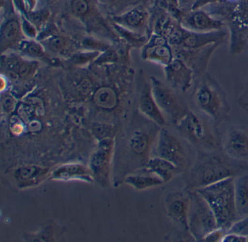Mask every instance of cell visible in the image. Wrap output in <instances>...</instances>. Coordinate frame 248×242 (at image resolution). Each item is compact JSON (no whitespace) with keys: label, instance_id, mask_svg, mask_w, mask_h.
<instances>
[{"label":"cell","instance_id":"cell-37","mask_svg":"<svg viewBox=\"0 0 248 242\" xmlns=\"http://www.w3.org/2000/svg\"><path fill=\"white\" fill-rule=\"evenodd\" d=\"M248 236L233 232H227L223 238L222 242H248Z\"/></svg>","mask_w":248,"mask_h":242},{"label":"cell","instance_id":"cell-20","mask_svg":"<svg viewBox=\"0 0 248 242\" xmlns=\"http://www.w3.org/2000/svg\"><path fill=\"white\" fill-rule=\"evenodd\" d=\"M25 39L22 28L21 19L12 18L5 20L1 27V48L4 53L12 47H18L19 43Z\"/></svg>","mask_w":248,"mask_h":242},{"label":"cell","instance_id":"cell-34","mask_svg":"<svg viewBox=\"0 0 248 242\" xmlns=\"http://www.w3.org/2000/svg\"><path fill=\"white\" fill-rule=\"evenodd\" d=\"M93 133L99 140L105 138H113L114 128L111 125L107 124H95L93 127Z\"/></svg>","mask_w":248,"mask_h":242},{"label":"cell","instance_id":"cell-24","mask_svg":"<svg viewBox=\"0 0 248 242\" xmlns=\"http://www.w3.org/2000/svg\"><path fill=\"white\" fill-rule=\"evenodd\" d=\"M17 49L20 54L27 59L35 60L37 59H42L47 63L51 62V59L49 58L47 52L40 41H36L35 40L31 39H24L19 43Z\"/></svg>","mask_w":248,"mask_h":242},{"label":"cell","instance_id":"cell-18","mask_svg":"<svg viewBox=\"0 0 248 242\" xmlns=\"http://www.w3.org/2000/svg\"><path fill=\"white\" fill-rule=\"evenodd\" d=\"M52 180L57 181H79L92 183L94 182L89 166L81 163H67L56 168L50 175Z\"/></svg>","mask_w":248,"mask_h":242},{"label":"cell","instance_id":"cell-22","mask_svg":"<svg viewBox=\"0 0 248 242\" xmlns=\"http://www.w3.org/2000/svg\"><path fill=\"white\" fill-rule=\"evenodd\" d=\"M48 174V169L36 165L22 166L16 170V181L19 188H25L38 185Z\"/></svg>","mask_w":248,"mask_h":242},{"label":"cell","instance_id":"cell-25","mask_svg":"<svg viewBox=\"0 0 248 242\" xmlns=\"http://www.w3.org/2000/svg\"><path fill=\"white\" fill-rule=\"evenodd\" d=\"M142 172V174L128 175L124 178V182L137 191H144L164 183L163 181L156 175L144 171Z\"/></svg>","mask_w":248,"mask_h":242},{"label":"cell","instance_id":"cell-40","mask_svg":"<svg viewBox=\"0 0 248 242\" xmlns=\"http://www.w3.org/2000/svg\"><path fill=\"white\" fill-rule=\"evenodd\" d=\"M0 81H1V82H0V90H1V92H2H2L6 91L7 88H8V82L6 75H1V79H0Z\"/></svg>","mask_w":248,"mask_h":242},{"label":"cell","instance_id":"cell-19","mask_svg":"<svg viewBox=\"0 0 248 242\" xmlns=\"http://www.w3.org/2000/svg\"><path fill=\"white\" fill-rule=\"evenodd\" d=\"M113 24L143 34L147 24V14L140 7L133 8L112 18Z\"/></svg>","mask_w":248,"mask_h":242},{"label":"cell","instance_id":"cell-39","mask_svg":"<svg viewBox=\"0 0 248 242\" xmlns=\"http://www.w3.org/2000/svg\"><path fill=\"white\" fill-rule=\"evenodd\" d=\"M37 2H38V0H24V2H25L28 12L36 10Z\"/></svg>","mask_w":248,"mask_h":242},{"label":"cell","instance_id":"cell-16","mask_svg":"<svg viewBox=\"0 0 248 242\" xmlns=\"http://www.w3.org/2000/svg\"><path fill=\"white\" fill-rule=\"evenodd\" d=\"M2 65H5L8 76L11 79H27L32 76L38 68L39 63L35 60L27 59L16 55L5 56L2 59Z\"/></svg>","mask_w":248,"mask_h":242},{"label":"cell","instance_id":"cell-27","mask_svg":"<svg viewBox=\"0 0 248 242\" xmlns=\"http://www.w3.org/2000/svg\"><path fill=\"white\" fill-rule=\"evenodd\" d=\"M93 101L98 108L111 110L117 105V94L111 88L103 87L95 91L93 95Z\"/></svg>","mask_w":248,"mask_h":242},{"label":"cell","instance_id":"cell-33","mask_svg":"<svg viewBox=\"0 0 248 242\" xmlns=\"http://www.w3.org/2000/svg\"><path fill=\"white\" fill-rule=\"evenodd\" d=\"M27 16L38 29L39 27H42L43 24H45V23L48 19L49 16H50V11L47 9L40 10V11L34 10V11L28 12Z\"/></svg>","mask_w":248,"mask_h":242},{"label":"cell","instance_id":"cell-11","mask_svg":"<svg viewBox=\"0 0 248 242\" xmlns=\"http://www.w3.org/2000/svg\"><path fill=\"white\" fill-rule=\"evenodd\" d=\"M219 45H212L198 49H186L172 47L174 57L184 60L194 72V75L200 76L206 72L209 60Z\"/></svg>","mask_w":248,"mask_h":242},{"label":"cell","instance_id":"cell-23","mask_svg":"<svg viewBox=\"0 0 248 242\" xmlns=\"http://www.w3.org/2000/svg\"><path fill=\"white\" fill-rule=\"evenodd\" d=\"M234 197L239 217H248V174L234 178Z\"/></svg>","mask_w":248,"mask_h":242},{"label":"cell","instance_id":"cell-30","mask_svg":"<svg viewBox=\"0 0 248 242\" xmlns=\"http://www.w3.org/2000/svg\"><path fill=\"white\" fill-rule=\"evenodd\" d=\"M91 6L92 4L89 0H72L71 2L70 11L72 15L81 19L88 14Z\"/></svg>","mask_w":248,"mask_h":242},{"label":"cell","instance_id":"cell-15","mask_svg":"<svg viewBox=\"0 0 248 242\" xmlns=\"http://www.w3.org/2000/svg\"><path fill=\"white\" fill-rule=\"evenodd\" d=\"M227 34L223 30L208 33H196L186 30L178 46L186 49H198L212 45H220L226 41Z\"/></svg>","mask_w":248,"mask_h":242},{"label":"cell","instance_id":"cell-3","mask_svg":"<svg viewBox=\"0 0 248 242\" xmlns=\"http://www.w3.org/2000/svg\"><path fill=\"white\" fill-rule=\"evenodd\" d=\"M234 178H227L195 190L211 209L217 227L227 231L239 220L235 203Z\"/></svg>","mask_w":248,"mask_h":242},{"label":"cell","instance_id":"cell-4","mask_svg":"<svg viewBox=\"0 0 248 242\" xmlns=\"http://www.w3.org/2000/svg\"><path fill=\"white\" fill-rule=\"evenodd\" d=\"M190 143L165 128H161L156 136L155 156L169 161L184 173L192 165L196 156Z\"/></svg>","mask_w":248,"mask_h":242},{"label":"cell","instance_id":"cell-26","mask_svg":"<svg viewBox=\"0 0 248 242\" xmlns=\"http://www.w3.org/2000/svg\"><path fill=\"white\" fill-rule=\"evenodd\" d=\"M40 42L44 46L47 53H51L58 56H66L72 48V42L62 35L51 34L46 36Z\"/></svg>","mask_w":248,"mask_h":242},{"label":"cell","instance_id":"cell-17","mask_svg":"<svg viewBox=\"0 0 248 242\" xmlns=\"http://www.w3.org/2000/svg\"><path fill=\"white\" fill-rule=\"evenodd\" d=\"M186 30L196 33H208L221 30L223 24L201 11H194L183 18L181 24Z\"/></svg>","mask_w":248,"mask_h":242},{"label":"cell","instance_id":"cell-29","mask_svg":"<svg viewBox=\"0 0 248 242\" xmlns=\"http://www.w3.org/2000/svg\"><path fill=\"white\" fill-rule=\"evenodd\" d=\"M101 53L98 51L85 50V51L77 52L69 57V63L78 67H82L91 63H94Z\"/></svg>","mask_w":248,"mask_h":242},{"label":"cell","instance_id":"cell-2","mask_svg":"<svg viewBox=\"0 0 248 242\" xmlns=\"http://www.w3.org/2000/svg\"><path fill=\"white\" fill-rule=\"evenodd\" d=\"M192 100L197 109L211 119L215 125L219 126L230 119L231 107L226 92L207 72L197 79Z\"/></svg>","mask_w":248,"mask_h":242},{"label":"cell","instance_id":"cell-5","mask_svg":"<svg viewBox=\"0 0 248 242\" xmlns=\"http://www.w3.org/2000/svg\"><path fill=\"white\" fill-rule=\"evenodd\" d=\"M187 192L189 197L188 214L189 233L194 242H203L207 235L218 227L217 222L211 209L197 191L191 190Z\"/></svg>","mask_w":248,"mask_h":242},{"label":"cell","instance_id":"cell-8","mask_svg":"<svg viewBox=\"0 0 248 242\" xmlns=\"http://www.w3.org/2000/svg\"><path fill=\"white\" fill-rule=\"evenodd\" d=\"M114 140L105 138L99 140L90 158L89 168L94 182L103 188L108 186L110 182L111 164L114 153Z\"/></svg>","mask_w":248,"mask_h":242},{"label":"cell","instance_id":"cell-6","mask_svg":"<svg viewBox=\"0 0 248 242\" xmlns=\"http://www.w3.org/2000/svg\"><path fill=\"white\" fill-rule=\"evenodd\" d=\"M188 143L200 149V151H210L218 147V141L206 123L190 110L175 125Z\"/></svg>","mask_w":248,"mask_h":242},{"label":"cell","instance_id":"cell-32","mask_svg":"<svg viewBox=\"0 0 248 242\" xmlns=\"http://www.w3.org/2000/svg\"><path fill=\"white\" fill-rule=\"evenodd\" d=\"M21 28L26 38L35 40L38 37V29L26 15H21Z\"/></svg>","mask_w":248,"mask_h":242},{"label":"cell","instance_id":"cell-9","mask_svg":"<svg viewBox=\"0 0 248 242\" xmlns=\"http://www.w3.org/2000/svg\"><path fill=\"white\" fill-rule=\"evenodd\" d=\"M221 146L226 156L236 162L245 163L248 161V129L242 126L229 127Z\"/></svg>","mask_w":248,"mask_h":242},{"label":"cell","instance_id":"cell-13","mask_svg":"<svg viewBox=\"0 0 248 242\" xmlns=\"http://www.w3.org/2000/svg\"><path fill=\"white\" fill-rule=\"evenodd\" d=\"M164 68L165 79L173 89L186 92L191 88L195 75L184 60L174 57L172 61Z\"/></svg>","mask_w":248,"mask_h":242},{"label":"cell","instance_id":"cell-38","mask_svg":"<svg viewBox=\"0 0 248 242\" xmlns=\"http://www.w3.org/2000/svg\"><path fill=\"white\" fill-rule=\"evenodd\" d=\"M238 104L240 108L248 114V79L247 81L244 91L238 98Z\"/></svg>","mask_w":248,"mask_h":242},{"label":"cell","instance_id":"cell-31","mask_svg":"<svg viewBox=\"0 0 248 242\" xmlns=\"http://www.w3.org/2000/svg\"><path fill=\"white\" fill-rule=\"evenodd\" d=\"M82 46L85 50L98 51L100 53L106 51L111 46L108 43L93 37H86L82 42Z\"/></svg>","mask_w":248,"mask_h":242},{"label":"cell","instance_id":"cell-28","mask_svg":"<svg viewBox=\"0 0 248 242\" xmlns=\"http://www.w3.org/2000/svg\"><path fill=\"white\" fill-rule=\"evenodd\" d=\"M114 30L129 45L135 47H143L146 44V37L140 33L130 31L127 29L123 28L120 26L113 24Z\"/></svg>","mask_w":248,"mask_h":242},{"label":"cell","instance_id":"cell-41","mask_svg":"<svg viewBox=\"0 0 248 242\" xmlns=\"http://www.w3.org/2000/svg\"><path fill=\"white\" fill-rule=\"evenodd\" d=\"M101 3L106 4V5H111V4L115 3L117 0H98Z\"/></svg>","mask_w":248,"mask_h":242},{"label":"cell","instance_id":"cell-36","mask_svg":"<svg viewBox=\"0 0 248 242\" xmlns=\"http://www.w3.org/2000/svg\"><path fill=\"white\" fill-rule=\"evenodd\" d=\"M227 230L224 229L219 228L217 227L216 230L212 231L211 233H209L208 235L205 236L203 242H222L223 238L224 237L226 233H227Z\"/></svg>","mask_w":248,"mask_h":242},{"label":"cell","instance_id":"cell-1","mask_svg":"<svg viewBox=\"0 0 248 242\" xmlns=\"http://www.w3.org/2000/svg\"><path fill=\"white\" fill-rule=\"evenodd\" d=\"M245 163L232 160L226 155L199 151L191 166L184 172L186 191L197 190L229 178L246 173Z\"/></svg>","mask_w":248,"mask_h":242},{"label":"cell","instance_id":"cell-35","mask_svg":"<svg viewBox=\"0 0 248 242\" xmlns=\"http://www.w3.org/2000/svg\"><path fill=\"white\" fill-rule=\"evenodd\" d=\"M16 100L9 93H2V106L4 111L7 113H11L16 106Z\"/></svg>","mask_w":248,"mask_h":242},{"label":"cell","instance_id":"cell-21","mask_svg":"<svg viewBox=\"0 0 248 242\" xmlns=\"http://www.w3.org/2000/svg\"><path fill=\"white\" fill-rule=\"evenodd\" d=\"M141 170L156 175L163 181L164 183L169 182L176 175L181 174V170L175 165L158 156L150 158Z\"/></svg>","mask_w":248,"mask_h":242},{"label":"cell","instance_id":"cell-7","mask_svg":"<svg viewBox=\"0 0 248 242\" xmlns=\"http://www.w3.org/2000/svg\"><path fill=\"white\" fill-rule=\"evenodd\" d=\"M152 93L161 112L166 120L176 125L190 111L184 99L172 88L156 78H150Z\"/></svg>","mask_w":248,"mask_h":242},{"label":"cell","instance_id":"cell-12","mask_svg":"<svg viewBox=\"0 0 248 242\" xmlns=\"http://www.w3.org/2000/svg\"><path fill=\"white\" fill-rule=\"evenodd\" d=\"M142 59L165 67L174 59L172 46L161 34H154L143 47Z\"/></svg>","mask_w":248,"mask_h":242},{"label":"cell","instance_id":"cell-10","mask_svg":"<svg viewBox=\"0 0 248 242\" xmlns=\"http://www.w3.org/2000/svg\"><path fill=\"white\" fill-rule=\"evenodd\" d=\"M165 207L168 217L179 226L183 231L190 234L188 223L189 197L187 191L170 193L165 197Z\"/></svg>","mask_w":248,"mask_h":242},{"label":"cell","instance_id":"cell-14","mask_svg":"<svg viewBox=\"0 0 248 242\" xmlns=\"http://www.w3.org/2000/svg\"><path fill=\"white\" fill-rule=\"evenodd\" d=\"M138 106L140 112L149 121L157 124L159 127L166 124V119L161 112L154 98L151 82H146L144 79L140 83Z\"/></svg>","mask_w":248,"mask_h":242}]
</instances>
